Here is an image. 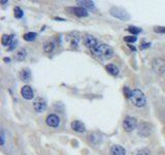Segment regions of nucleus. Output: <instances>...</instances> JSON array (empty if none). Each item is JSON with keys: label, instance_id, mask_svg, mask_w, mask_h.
Returning <instances> with one entry per match:
<instances>
[{"label": "nucleus", "instance_id": "obj_1", "mask_svg": "<svg viewBox=\"0 0 165 155\" xmlns=\"http://www.w3.org/2000/svg\"><path fill=\"white\" fill-rule=\"evenodd\" d=\"M95 56L101 58L104 60H109L113 57V51L109 45H105V43H98V46L96 48H94L93 50H91Z\"/></svg>", "mask_w": 165, "mask_h": 155}, {"label": "nucleus", "instance_id": "obj_2", "mask_svg": "<svg viewBox=\"0 0 165 155\" xmlns=\"http://www.w3.org/2000/svg\"><path fill=\"white\" fill-rule=\"evenodd\" d=\"M131 101L132 105H135L137 108H143L147 103V98L143 92L139 89H134L132 90L131 96L129 98Z\"/></svg>", "mask_w": 165, "mask_h": 155}, {"label": "nucleus", "instance_id": "obj_3", "mask_svg": "<svg viewBox=\"0 0 165 155\" xmlns=\"http://www.w3.org/2000/svg\"><path fill=\"white\" fill-rule=\"evenodd\" d=\"M109 13H111V16L119 19V20H122V21L130 20V15H129L125 9L121 8V7H116V6L111 7Z\"/></svg>", "mask_w": 165, "mask_h": 155}, {"label": "nucleus", "instance_id": "obj_4", "mask_svg": "<svg viewBox=\"0 0 165 155\" xmlns=\"http://www.w3.org/2000/svg\"><path fill=\"white\" fill-rule=\"evenodd\" d=\"M152 68L156 73L163 75L165 73V59L163 58H156L152 62Z\"/></svg>", "mask_w": 165, "mask_h": 155}, {"label": "nucleus", "instance_id": "obj_5", "mask_svg": "<svg viewBox=\"0 0 165 155\" xmlns=\"http://www.w3.org/2000/svg\"><path fill=\"white\" fill-rule=\"evenodd\" d=\"M123 127L124 130L127 132H131L132 130H134L137 127V120L136 118L131 116H128L124 119V122H123Z\"/></svg>", "mask_w": 165, "mask_h": 155}, {"label": "nucleus", "instance_id": "obj_6", "mask_svg": "<svg viewBox=\"0 0 165 155\" xmlns=\"http://www.w3.org/2000/svg\"><path fill=\"white\" fill-rule=\"evenodd\" d=\"M152 125L149 123H147V122H141V123L138 125L137 127V133L138 135H140V137H149L150 135L152 133Z\"/></svg>", "mask_w": 165, "mask_h": 155}, {"label": "nucleus", "instance_id": "obj_7", "mask_svg": "<svg viewBox=\"0 0 165 155\" xmlns=\"http://www.w3.org/2000/svg\"><path fill=\"white\" fill-rule=\"evenodd\" d=\"M33 108L37 113L43 112V111L47 109V101H45V99L42 97L35 98V101H33Z\"/></svg>", "mask_w": 165, "mask_h": 155}, {"label": "nucleus", "instance_id": "obj_8", "mask_svg": "<svg viewBox=\"0 0 165 155\" xmlns=\"http://www.w3.org/2000/svg\"><path fill=\"white\" fill-rule=\"evenodd\" d=\"M83 41H84L85 46H86L87 48L91 49V50L96 48V47L98 46V43H99L97 39L94 36H92V35H85L84 38H83Z\"/></svg>", "mask_w": 165, "mask_h": 155}, {"label": "nucleus", "instance_id": "obj_9", "mask_svg": "<svg viewBox=\"0 0 165 155\" xmlns=\"http://www.w3.org/2000/svg\"><path fill=\"white\" fill-rule=\"evenodd\" d=\"M21 95L23 96V98H25L27 101H31L34 97V92L29 85H24L22 87V89H21Z\"/></svg>", "mask_w": 165, "mask_h": 155}, {"label": "nucleus", "instance_id": "obj_10", "mask_svg": "<svg viewBox=\"0 0 165 155\" xmlns=\"http://www.w3.org/2000/svg\"><path fill=\"white\" fill-rule=\"evenodd\" d=\"M45 122H47L48 126H50V127L57 128V127H59V125H60V118H59L57 115L51 114V115H49V116L47 117V120H45Z\"/></svg>", "mask_w": 165, "mask_h": 155}, {"label": "nucleus", "instance_id": "obj_11", "mask_svg": "<svg viewBox=\"0 0 165 155\" xmlns=\"http://www.w3.org/2000/svg\"><path fill=\"white\" fill-rule=\"evenodd\" d=\"M69 10L71 12V14H73L74 16L79 17V18H86L88 17L89 13L87 9L83 8L81 6H75V7H70Z\"/></svg>", "mask_w": 165, "mask_h": 155}, {"label": "nucleus", "instance_id": "obj_12", "mask_svg": "<svg viewBox=\"0 0 165 155\" xmlns=\"http://www.w3.org/2000/svg\"><path fill=\"white\" fill-rule=\"evenodd\" d=\"M71 128L77 132H85L86 131V126L83 122L79 120H74L71 122Z\"/></svg>", "mask_w": 165, "mask_h": 155}, {"label": "nucleus", "instance_id": "obj_13", "mask_svg": "<svg viewBox=\"0 0 165 155\" xmlns=\"http://www.w3.org/2000/svg\"><path fill=\"white\" fill-rule=\"evenodd\" d=\"M111 155H126V151L120 145H113L109 151Z\"/></svg>", "mask_w": 165, "mask_h": 155}, {"label": "nucleus", "instance_id": "obj_14", "mask_svg": "<svg viewBox=\"0 0 165 155\" xmlns=\"http://www.w3.org/2000/svg\"><path fill=\"white\" fill-rule=\"evenodd\" d=\"M77 4L79 6L83 7V8L87 9V10H93L95 9V4L93 1H87V0H84V1H77Z\"/></svg>", "mask_w": 165, "mask_h": 155}, {"label": "nucleus", "instance_id": "obj_15", "mask_svg": "<svg viewBox=\"0 0 165 155\" xmlns=\"http://www.w3.org/2000/svg\"><path fill=\"white\" fill-rule=\"evenodd\" d=\"M15 40V36L13 34L11 35H7V34H3L2 38H1V43L3 46H10L11 43H14Z\"/></svg>", "mask_w": 165, "mask_h": 155}, {"label": "nucleus", "instance_id": "obj_16", "mask_svg": "<svg viewBox=\"0 0 165 155\" xmlns=\"http://www.w3.org/2000/svg\"><path fill=\"white\" fill-rule=\"evenodd\" d=\"M107 71L109 75H119V68H118L117 66L113 65V64H107Z\"/></svg>", "mask_w": 165, "mask_h": 155}, {"label": "nucleus", "instance_id": "obj_17", "mask_svg": "<svg viewBox=\"0 0 165 155\" xmlns=\"http://www.w3.org/2000/svg\"><path fill=\"white\" fill-rule=\"evenodd\" d=\"M55 49V43L53 41H45L43 43V51L45 53H52Z\"/></svg>", "mask_w": 165, "mask_h": 155}, {"label": "nucleus", "instance_id": "obj_18", "mask_svg": "<svg viewBox=\"0 0 165 155\" xmlns=\"http://www.w3.org/2000/svg\"><path fill=\"white\" fill-rule=\"evenodd\" d=\"M20 78L23 81H29L30 78H31V71H30L28 68L23 69V71L20 73Z\"/></svg>", "mask_w": 165, "mask_h": 155}, {"label": "nucleus", "instance_id": "obj_19", "mask_svg": "<svg viewBox=\"0 0 165 155\" xmlns=\"http://www.w3.org/2000/svg\"><path fill=\"white\" fill-rule=\"evenodd\" d=\"M26 56H27V52H26V50H24V49H21V50H19L18 53H17L16 59L19 60V61H22V60L25 59Z\"/></svg>", "mask_w": 165, "mask_h": 155}, {"label": "nucleus", "instance_id": "obj_20", "mask_svg": "<svg viewBox=\"0 0 165 155\" xmlns=\"http://www.w3.org/2000/svg\"><path fill=\"white\" fill-rule=\"evenodd\" d=\"M23 37L26 41H33L37 37V34L35 32H28V33H25Z\"/></svg>", "mask_w": 165, "mask_h": 155}, {"label": "nucleus", "instance_id": "obj_21", "mask_svg": "<svg viewBox=\"0 0 165 155\" xmlns=\"http://www.w3.org/2000/svg\"><path fill=\"white\" fill-rule=\"evenodd\" d=\"M14 13H15V17L17 19H22L23 16H24V12L22 10V8L19 6H16L14 9Z\"/></svg>", "mask_w": 165, "mask_h": 155}, {"label": "nucleus", "instance_id": "obj_22", "mask_svg": "<svg viewBox=\"0 0 165 155\" xmlns=\"http://www.w3.org/2000/svg\"><path fill=\"white\" fill-rule=\"evenodd\" d=\"M128 30L131 34H133L134 36H135L136 34H138V33H140L141 32V29L140 28H138V27H135V26H130V27H128Z\"/></svg>", "mask_w": 165, "mask_h": 155}, {"label": "nucleus", "instance_id": "obj_23", "mask_svg": "<svg viewBox=\"0 0 165 155\" xmlns=\"http://www.w3.org/2000/svg\"><path fill=\"white\" fill-rule=\"evenodd\" d=\"M90 140L93 142V143L95 144V145H97V144H99L100 142L102 141V138L100 137L99 135H96V133H94V135H90Z\"/></svg>", "mask_w": 165, "mask_h": 155}, {"label": "nucleus", "instance_id": "obj_24", "mask_svg": "<svg viewBox=\"0 0 165 155\" xmlns=\"http://www.w3.org/2000/svg\"><path fill=\"white\" fill-rule=\"evenodd\" d=\"M134 155H150V151L148 149H140L136 151Z\"/></svg>", "mask_w": 165, "mask_h": 155}, {"label": "nucleus", "instance_id": "obj_25", "mask_svg": "<svg viewBox=\"0 0 165 155\" xmlns=\"http://www.w3.org/2000/svg\"><path fill=\"white\" fill-rule=\"evenodd\" d=\"M124 40L128 43H135V41L137 40V37L134 36V35H132V36H126L124 38Z\"/></svg>", "mask_w": 165, "mask_h": 155}, {"label": "nucleus", "instance_id": "obj_26", "mask_svg": "<svg viewBox=\"0 0 165 155\" xmlns=\"http://www.w3.org/2000/svg\"><path fill=\"white\" fill-rule=\"evenodd\" d=\"M123 92H124L125 96H126L127 98H130V96H131V93H132V90L129 89L128 87H124V89H123Z\"/></svg>", "mask_w": 165, "mask_h": 155}, {"label": "nucleus", "instance_id": "obj_27", "mask_svg": "<svg viewBox=\"0 0 165 155\" xmlns=\"http://www.w3.org/2000/svg\"><path fill=\"white\" fill-rule=\"evenodd\" d=\"M154 31L155 32H158V33H163V34H165V27H161V26L155 27L154 28Z\"/></svg>", "mask_w": 165, "mask_h": 155}, {"label": "nucleus", "instance_id": "obj_28", "mask_svg": "<svg viewBox=\"0 0 165 155\" xmlns=\"http://www.w3.org/2000/svg\"><path fill=\"white\" fill-rule=\"evenodd\" d=\"M0 139H1V145H4L5 143V132L3 129H1V132H0Z\"/></svg>", "mask_w": 165, "mask_h": 155}, {"label": "nucleus", "instance_id": "obj_29", "mask_svg": "<svg viewBox=\"0 0 165 155\" xmlns=\"http://www.w3.org/2000/svg\"><path fill=\"white\" fill-rule=\"evenodd\" d=\"M17 43H18V41H17V40H14V43H11L10 47H9V48H8V51H13V50H14V49L16 48Z\"/></svg>", "mask_w": 165, "mask_h": 155}, {"label": "nucleus", "instance_id": "obj_30", "mask_svg": "<svg viewBox=\"0 0 165 155\" xmlns=\"http://www.w3.org/2000/svg\"><path fill=\"white\" fill-rule=\"evenodd\" d=\"M150 46H151V43H141V47H140V49H141V50H143V49L149 48Z\"/></svg>", "mask_w": 165, "mask_h": 155}, {"label": "nucleus", "instance_id": "obj_31", "mask_svg": "<svg viewBox=\"0 0 165 155\" xmlns=\"http://www.w3.org/2000/svg\"><path fill=\"white\" fill-rule=\"evenodd\" d=\"M0 2L2 3V4H6V3L8 2V1H5V0H1V1H0Z\"/></svg>", "mask_w": 165, "mask_h": 155}, {"label": "nucleus", "instance_id": "obj_32", "mask_svg": "<svg viewBox=\"0 0 165 155\" xmlns=\"http://www.w3.org/2000/svg\"><path fill=\"white\" fill-rule=\"evenodd\" d=\"M129 48L131 49V50H133V51H136V49L134 48V47H132V46H129Z\"/></svg>", "mask_w": 165, "mask_h": 155}, {"label": "nucleus", "instance_id": "obj_33", "mask_svg": "<svg viewBox=\"0 0 165 155\" xmlns=\"http://www.w3.org/2000/svg\"><path fill=\"white\" fill-rule=\"evenodd\" d=\"M3 60H4V61H10V59H9V58H4V59H3Z\"/></svg>", "mask_w": 165, "mask_h": 155}]
</instances>
